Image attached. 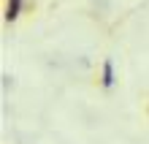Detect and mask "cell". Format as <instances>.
<instances>
[{
	"label": "cell",
	"instance_id": "7a4b0ae2",
	"mask_svg": "<svg viewBox=\"0 0 149 144\" xmlns=\"http://www.w3.org/2000/svg\"><path fill=\"white\" fill-rule=\"evenodd\" d=\"M22 11H24V0H6V6H3V19H6V25H14L22 16Z\"/></svg>",
	"mask_w": 149,
	"mask_h": 144
},
{
	"label": "cell",
	"instance_id": "6da1fadb",
	"mask_svg": "<svg viewBox=\"0 0 149 144\" xmlns=\"http://www.w3.org/2000/svg\"><path fill=\"white\" fill-rule=\"evenodd\" d=\"M98 82H100V87L106 90H114V84H117V74H114V60L111 57H103L100 60V76H98Z\"/></svg>",
	"mask_w": 149,
	"mask_h": 144
},
{
	"label": "cell",
	"instance_id": "3957f363",
	"mask_svg": "<svg viewBox=\"0 0 149 144\" xmlns=\"http://www.w3.org/2000/svg\"><path fill=\"white\" fill-rule=\"evenodd\" d=\"M146 114H149V106H146Z\"/></svg>",
	"mask_w": 149,
	"mask_h": 144
}]
</instances>
